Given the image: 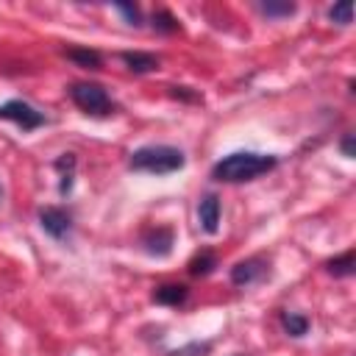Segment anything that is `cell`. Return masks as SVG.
<instances>
[{
	"instance_id": "1",
	"label": "cell",
	"mask_w": 356,
	"mask_h": 356,
	"mask_svg": "<svg viewBox=\"0 0 356 356\" xmlns=\"http://www.w3.org/2000/svg\"><path fill=\"white\" fill-rule=\"evenodd\" d=\"M278 156L273 153H256V150H236L222 156L214 167H211V178L220 184H245V181H256L259 175L275 170Z\"/></svg>"
},
{
	"instance_id": "2",
	"label": "cell",
	"mask_w": 356,
	"mask_h": 356,
	"mask_svg": "<svg viewBox=\"0 0 356 356\" xmlns=\"http://www.w3.org/2000/svg\"><path fill=\"white\" fill-rule=\"evenodd\" d=\"M186 164V156L181 147L172 145H145L131 153L128 167L136 172H150V175H170L178 172Z\"/></svg>"
},
{
	"instance_id": "3",
	"label": "cell",
	"mask_w": 356,
	"mask_h": 356,
	"mask_svg": "<svg viewBox=\"0 0 356 356\" xmlns=\"http://www.w3.org/2000/svg\"><path fill=\"white\" fill-rule=\"evenodd\" d=\"M67 92H70L72 103H75L83 114H92V117H108V114H114V100L108 97V92H106L100 83L75 81V83H70Z\"/></svg>"
},
{
	"instance_id": "4",
	"label": "cell",
	"mask_w": 356,
	"mask_h": 356,
	"mask_svg": "<svg viewBox=\"0 0 356 356\" xmlns=\"http://www.w3.org/2000/svg\"><path fill=\"white\" fill-rule=\"evenodd\" d=\"M0 120H11V122H17L22 131H33V128L44 125V114L36 111V108H33L31 103H25V100H6V103L0 106Z\"/></svg>"
},
{
	"instance_id": "5",
	"label": "cell",
	"mask_w": 356,
	"mask_h": 356,
	"mask_svg": "<svg viewBox=\"0 0 356 356\" xmlns=\"http://www.w3.org/2000/svg\"><path fill=\"white\" fill-rule=\"evenodd\" d=\"M39 225L44 234H50L53 239H67L72 234V214L61 206H42L39 209Z\"/></svg>"
},
{
	"instance_id": "6",
	"label": "cell",
	"mask_w": 356,
	"mask_h": 356,
	"mask_svg": "<svg viewBox=\"0 0 356 356\" xmlns=\"http://www.w3.org/2000/svg\"><path fill=\"white\" fill-rule=\"evenodd\" d=\"M264 273H267V259L264 256H250V259H242L231 267V284L234 286H248V284H256Z\"/></svg>"
},
{
	"instance_id": "7",
	"label": "cell",
	"mask_w": 356,
	"mask_h": 356,
	"mask_svg": "<svg viewBox=\"0 0 356 356\" xmlns=\"http://www.w3.org/2000/svg\"><path fill=\"white\" fill-rule=\"evenodd\" d=\"M142 245H145V250H147L150 256H159V259L170 256V250H172V245H175L172 228H167V225H156V228L145 231Z\"/></svg>"
},
{
	"instance_id": "8",
	"label": "cell",
	"mask_w": 356,
	"mask_h": 356,
	"mask_svg": "<svg viewBox=\"0 0 356 356\" xmlns=\"http://www.w3.org/2000/svg\"><path fill=\"white\" fill-rule=\"evenodd\" d=\"M197 220H200V228L206 234H217L220 228V197L214 192L203 195L200 203H197Z\"/></svg>"
},
{
	"instance_id": "9",
	"label": "cell",
	"mask_w": 356,
	"mask_h": 356,
	"mask_svg": "<svg viewBox=\"0 0 356 356\" xmlns=\"http://www.w3.org/2000/svg\"><path fill=\"white\" fill-rule=\"evenodd\" d=\"M120 58H122V64L131 70V72H136V75H145V72H156L159 70V56H153V53H145V50H125V53H120Z\"/></svg>"
},
{
	"instance_id": "10",
	"label": "cell",
	"mask_w": 356,
	"mask_h": 356,
	"mask_svg": "<svg viewBox=\"0 0 356 356\" xmlns=\"http://www.w3.org/2000/svg\"><path fill=\"white\" fill-rule=\"evenodd\" d=\"M189 298V286L186 284H161L153 289V300L161 306H181Z\"/></svg>"
},
{
	"instance_id": "11",
	"label": "cell",
	"mask_w": 356,
	"mask_h": 356,
	"mask_svg": "<svg viewBox=\"0 0 356 356\" xmlns=\"http://www.w3.org/2000/svg\"><path fill=\"white\" fill-rule=\"evenodd\" d=\"M217 256H214V250H200V253H195L192 259H189V264H186V273L192 275V278H206V275H211L214 270H217Z\"/></svg>"
},
{
	"instance_id": "12",
	"label": "cell",
	"mask_w": 356,
	"mask_h": 356,
	"mask_svg": "<svg viewBox=\"0 0 356 356\" xmlns=\"http://www.w3.org/2000/svg\"><path fill=\"white\" fill-rule=\"evenodd\" d=\"M64 56H67L72 64L83 67V70H100V67H103V56H100L97 50H92V47H67Z\"/></svg>"
},
{
	"instance_id": "13",
	"label": "cell",
	"mask_w": 356,
	"mask_h": 356,
	"mask_svg": "<svg viewBox=\"0 0 356 356\" xmlns=\"http://www.w3.org/2000/svg\"><path fill=\"white\" fill-rule=\"evenodd\" d=\"M325 270H328L331 275H337V278L353 275V273H356V250L350 248V250H345V253L328 259V261H325Z\"/></svg>"
},
{
	"instance_id": "14",
	"label": "cell",
	"mask_w": 356,
	"mask_h": 356,
	"mask_svg": "<svg viewBox=\"0 0 356 356\" xmlns=\"http://www.w3.org/2000/svg\"><path fill=\"white\" fill-rule=\"evenodd\" d=\"M75 153H61V159H56V170L61 172V184H58V192L61 195H70L72 189V178H75Z\"/></svg>"
},
{
	"instance_id": "15",
	"label": "cell",
	"mask_w": 356,
	"mask_h": 356,
	"mask_svg": "<svg viewBox=\"0 0 356 356\" xmlns=\"http://www.w3.org/2000/svg\"><path fill=\"white\" fill-rule=\"evenodd\" d=\"M281 325L289 337H303L309 331V317L306 314H295V312H281Z\"/></svg>"
},
{
	"instance_id": "16",
	"label": "cell",
	"mask_w": 356,
	"mask_h": 356,
	"mask_svg": "<svg viewBox=\"0 0 356 356\" xmlns=\"http://www.w3.org/2000/svg\"><path fill=\"white\" fill-rule=\"evenodd\" d=\"M295 3H278V0H267V3H259V11L264 14V17H273V19H278V17H289V14H295Z\"/></svg>"
},
{
	"instance_id": "17",
	"label": "cell",
	"mask_w": 356,
	"mask_h": 356,
	"mask_svg": "<svg viewBox=\"0 0 356 356\" xmlns=\"http://www.w3.org/2000/svg\"><path fill=\"white\" fill-rule=\"evenodd\" d=\"M153 28L161 31V33H175L181 25H178V19H175L167 8H156V11H153Z\"/></svg>"
},
{
	"instance_id": "18",
	"label": "cell",
	"mask_w": 356,
	"mask_h": 356,
	"mask_svg": "<svg viewBox=\"0 0 356 356\" xmlns=\"http://www.w3.org/2000/svg\"><path fill=\"white\" fill-rule=\"evenodd\" d=\"M328 19L337 22V25H350L353 22V3L345 0V3H337L328 8Z\"/></svg>"
},
{
	"instance_id": "19",
	"label": "cell",
	"mask_w": 356,
	"mask_h": 356,
	"mask_svg": "<svg viewBox=\"0 0 356 356\" xmlns=\"http://www.w3.org/2000/svg\"><path fill=\"white\" fill-rule=\"evenodd\" d=\"M117 11L125 17L128 25H142V11L136 6H128V3H117Z\"/></svg>"
},
{
	"instance_id": "20",
	"label": "cell",
	"mask_w": 356,
	"mask_h": 356,
	"mask_svg": "<svg viewBox=\"0 0 356 356\" xmlns=\"http://www.w3.org/2000/svg\"><path fill=\"white\" fill-rule=\"evenodd\" d=\"M339 150H342L345 159H353V156H356V139H353V134H345V136H342Z\"/></svg>"
},
{
	"instance_id": "21",
	"label": "cell",
	"mask_w": 356,
	"mask_h": 356,
	"mask_svg": "<svg viewBox=\"0 0 356 356\" xmlns=\"http://www.w3.org/2000/svg\"><path fill=\"white\" fill-rule=\"evenodd\" d=\"M170 95L178 100H200L197 92H189V86H170Z\"/></svg>"
},
{
	"instance_id": "22",
	"label": "cell",
	"mask_w": 356,
	"mask_h": 356,
	"mask_svg": "<svg viewBox=\"0 0 356 356\" xmlns=\"http://www.w3.org/2000/svg\"><path fill=\"white\" fill-rule=\"evenodd\" d=\"M0 203H3V186H0Z\"/></svg>"
}]
</instances>
